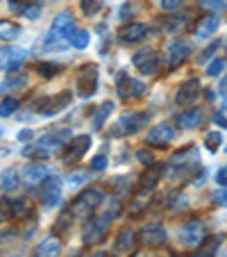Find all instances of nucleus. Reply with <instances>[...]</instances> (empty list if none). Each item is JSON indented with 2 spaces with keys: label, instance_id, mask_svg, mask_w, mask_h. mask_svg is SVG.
<instances>
[{
  "label": "nucleus",
  "instance_id": "1",
  "mask_svg": "<svg viewBox=\"0 0 227 257\" xmlns=\"http://www.w3.org/2000/svg\"><path fill=\"white\" fill-rule=\"evenodd\" d=\"M102 200H105V194H102L98 187H89V189H84L82 194H78L73 198L68 212H71V216L80 218V221H87V218H91L93 214L98 212Z\"/></svg>",
  "mask_w": 227,
  "mask_h": 257
},
{
  "label": "nucleus",
  "instance_id": "2",
  "mask_svg": "<svg viewBox=\"0 0 227 257\" xmlns=\"http://www.w3.org/2000/svg\"><path fill=\"white\" fill-rule=\"evenodd\" d=\"M68 137H71V132H68V130L48 132V135H44L34 146L25 148L23 155H28V157H50V155H57L59 151H64V146L68 144V141H66Z\"/></svg>",
  "mask_w": 227,
  "mask_h": 257
},
{
  "label": "nucleus",
  "instance_id": "3",
  "mask_svg": "<svg viewBox=\"0 0 227 257\" xmlns=\"http://www.w3.org/2000/svg\"><path fill=\"white\" fill-rule=\"evenodd\" d=\"M75 32V19H73L71 12H59L55 16L53 25H50V32L46 37V48H64L68 44V37Z\"/></svg>",
  "mask_w": 227,
  "mask_h": 257
},
{
  "label": "nucleus",
  "instance_id": "4",
  "mask_svg": "<svg viewBox=\"0 0 227 257\" xmlns=\"http://www.w3.org/2000/svg\"><path fill=\"white\" fill-rule=\"evenodd\" d=\"M198 171H200V155L193 146L179 151L177 155L170 160V175H175V178H182V180L195 178Z\"/></svg>",
  "mask_w": 227,
  "mask_h": 257
},
{
  "label": "nucleus",
  "instance_id": "5",
  "mask_svg": "<svg viewBox=\"0 0 227 257\" xmlns=\"http://www.w3.org/2000/svg\"><path fill=\"white\" fill-rule=\"evenodd\" d=\"M114 214L116 212H105L100 216H91L87 218V225H84V243H98L105 239L107 230H109V223L114 221Z\"/></svg>",
  "mask_w": 227,
  "mask_h": 257
},
{
  "label": "nucleus",
  "instance_id": "6",
  "mask_svg": "<svg viewBox=\"0 0 227 257\" xmlns=\"http://www.w3.org/2000/svg\"><path fill=\"white\" fill-rule=\"evenodd\" d=\"M204 237H207V228H204V223L198 221V218L184 223L177 232V241H179V246H184V248H198L200 243L204 241Z\"/></svg>",
  "mask_w": 227,
  "mask_h": 257
},
{
  "label": "nucleus",
  "instance_id": "7",
  "mask_svg": "<svg viewBox=\"0 0 227 257\" xmlns=\"http://www.w3.org/2000/svg\"><path fill=\"white\" fill-rule=\"evenodd\" d=\"M89 148H91V137H89V135H78V137H73V139L68 141L66 146H64L62 162H64L66 166L78 164V162L89 153Z\"/></svg>",
  "mask_w": 227,
  "mask_h": 257
},
{
  "label": "nucleus",
  "instance_id": "8",
  "mask_svg": "<svg viewBox=\"0 0 227 257\" xmlns=\"http://www.w3.org/2000/svg\"><path fill=\"white\" fill-rule=\"evenodd\" d=\"M75 91L78 96L89 98L98 91V66L96 64H84L75 78Z\"/></svg>",
  "mask_w": 227,
  "mask_h": 257
},
{
  "label": "nucleus",
  "instance_id": "9",
  "mask_svg": "<svg viewBox=\"0 0 227 257\" xmlns=\"http://www.w3.org/2000/svg\"><path fill=\"white\" fill-rule=\"evenodd\" d=\"M71 100H73V91H59V93H55V96L41 98L34 107H37V112L44 114V116H55V114L64 112V109L71 105Z\"/></svg>",
  "mask_w": 227,
  "mask_h": 257
},
{
  "label": "nucleus",
  "instance_id": "10",
  "mask_svg": "<svg viewBox=\"0 0 227 257\" xmlns=\"http://www.w3.org/2000/svg\"><path fill=\"white\" fill-rule=\"evenodd\" d=\"M39 189V200L44 207H55L62 200V180L57 175H48V178L41 182Z\"/></svg>",
  "mask_w": 227,
  "mask_h": 257
},
{
  "label": "nucleus",
  "instance_id": "11",
  "mask_svg": "<svg viewBox=\"0 0 227 257\" xmlns=\"http://www.w3.org/2000/svg\"><path fill=\"white\" fill-rule=\"evenodd\" d=\"M116 91H118V96L123 98V100H139V98H143L145 96V84L143 82H139V80H134V78H130V75H118V82H116Z\"/></svg>",
  "mask_w": 227,
  "mask_h": 257
},
{
  "label": "nucleus",
  "instance_id": "12",
  "mask_svg": "<svg viewBox=\"0 0 227 257\" xmlns=\"http://www.w3.org/2000/svg\"><path fill=\"white\" fill-rule=\"evenodd\" d=\"M150 121V112H130L116 123L118 130L114 135H136L139 130H143Z\"/></svg>",
  "mask_w": 227,
  "mask_h": 257
},
{
  "label": "nucleus",
  "instance_id": "13",
  "mask_svg": "<svg viewBox=\"0 0 227 257\" xmlns=\"http://www.w3.org/2000/svg\"><path fill=\"white\" fill-rule=\"evenodd\" d=\"M132 64H134L136 71L143 73V75H155V73L159 71V55L152 48L139 50V53L132 57Z\"/></svg>",
  "mask_w": 227,
  "mask_h": 257
},
{
  "label": "nucleus",
  "instance_id": "14",
  "mask_svg": "<svg viewBox=\"0 0 227 257\" xmlns=\"http://www.w3.org/2000/svg\"><path fill=\"white\" fill-rule=\"evenodd\" d=\"M200 93H202V84H200V80L191 78L177 89V93H175V102H177L179 107H188V105H193V102L198 100Z\"/></svg>",
  "mask_w": 227,
  "mask_h": 257
},
{
  "label": "nucleus",
  "instance_id": "15",
  "mask_svg": "<svg viewBox=\"0 0 227 257\" xmlns=\"http://www.w3.org/2000/svg\"><path fill=\"white\" fill-rule=\"evenodd\" d=\"M173 139H175V127L170 125V123L155 125L148 135H145V144L152 146V148H164V146H168Z\"/></svg>",
  "mask_w": 227,
  "mask_h": 257
},
{
  "label": "nucleus",
  "instance_id": "16",
  "mask_svg": "<svg viewBox=\"0 0 227 257\" xmlns=\"http://www.w3.org/2000/svg\"><path fill=\"white\" fill-rule=\"evenodd\" d=\"M166 239H168V232L161 223H150V225H143L141 230V241L150 248H157V246H164Z\"/></svg>",
  "mask_w": 227,
  "mask_h": 257
},
{
  "label": "nucleus",
  "instance_id": "17",
  "mask_svg": "<svg viewBox=\"0 0 227 257\" xmlns=\"http://www.w3.org/2000/svg\"><path fill=\"white\" fill-rule=\"evenodd\" d=\"M136 248V234L132 228H123L118 232L116 241H114V255L118 257H125V255H132Z\"/></svg>",
  "mask_w": 227,
  "mask_h": 257
},
{
  "label": "nucleus",
  "instance_id": "18",
  "mask_svg": "<svg viewBox=\"0 0 227 257\" xmlns=\"http://www.w3.org/2000/svg\"><path fill=\"white\" fill-rule=\"evenodd\" d=\"M118 37H121V41L127 46L139 44V41H143L145 37H148V25L145 23H127L125 28L118 32Z\"/></svg>",
  "mask_w": 227,
  "mask_h": 257
},
{
  "label": "nucleus",
  "instance_id": "19",
  "mask_svg": "<svg viewBox=\"0 0 227 257\" xmlns=\"http://www.w3.org/2000/svg\"><path fill=\"white\" fill-rule=\"evenodd\" d=\"M188 46L184 41H173V44L166 48V62H168V68H177L184 59L188 57Z\"/></svg>",
  "mask_w": 227,
  "mask_h": 257
},
{
  "label": "nucleus",
  "instance_id": "20",
  "mask_svg": "<svg viewBox=\"0 0 227 257\" xmlns=\"http://www.w3.org/2000/svg\"><path fill=\"white\" fill-rule=\"evenodd\" d=\"M10 207H12V218H19V221H28L34 214V203L30 198H25V196L10 200Z\"/></svg>",
  "mask_w": 227,
  "mask_h": 257
},
{
  "label": "nucleus",
  "instance_id": "21",
  "mask_svg": "<svg viewBox=\"0 0 227 257\" xmlns=\"http://www.w3.org/2000/svg\"><path fill=\"white\" fill-rule=\"evenodd\" d=\"M218 28H220V19H218V14H209L198 23V28H195V37H198V39H209V37H213V34L218 32Z\"/></svg>",
  "mask_w": 227,
  "mask_h": 257
},
{
  "label": "nucleus",
  "instance_id": "22",
  "mask_svg": "<svg viewBox=\"0 0 227 257\" xmlns=\"http://www.w3.org/2000/svg\"><path fill=\"white\" fill-rule=\"evenodd\" d=\"M62 252V239L59 237H48L37 246V250L32 252V257H57Z\"/></svg>",
  "mask_w": 227,
  "mask_h": 257
},
{
  "label": "nucleus",
  "instance_id": "23",
  "mask_svg": "<svg viewBox=\"0 0 227 257\" xmlns=\"http://www.w3.org/2000/svg\"><path fill=\"white\" fill-rule=\"evenodd\" d=\"M48 178V169H46V164H28L23 169V182H28V185H41L44 180Z\"/></svg>",
  "mask_w": 227,
  "mask_h": 257
},
{
  "label": "nucleus",
  "instance_id": "24",
  "mask_svg": "<svg viewBox=\"0 0 227 257\" xmlns=\"http://www.w3.org/2000/svg\"><path fill=\"white\" fill-rule=\"evenodd\" d=\"M161 175H164V164H150L145 166V173L141 175V187L143 189H155L157 182L161 180Z\"/></svg>",
  "mask_w": 227,
  "mask_h": 257
},
{
  "label": "nucleus",
  "instance_id": "25",
  "mask_svg": "<svg viewBox=\"0 0 227 257\" xmlns=\"http://www.w3.org/2000/svg\"><path fill=\"white\" fill-rule=\"evenodd\" d=\"M30 82L28 75H16V73H10L5 80H3V84H0V91L3 93H12V91H21V89H25Z\"/></svg>",
  "mask_w": 227,
  "mask_h": 257
},
{
  "label": "nucleus",
  "instance_id": "26",
  "mask_svg": "<svg viewBox=\"0 0 227 257\" xmlns=\"http://www.w3.org/2000/svg\"><path fill=\"white\" fill-rule=\"evenodd\" d=\"M200 121H202V109H186L177 116V123L182 130H193V127L200 125Z\"/></svg>",
  "mask_w": 227,
  "mask_h": 257
},
{
  "label": "nucleus",
  "instance_id": "27",
  "mask_svg": "<svg viewBox=\"0 0 227 257\" xmlns=\"http://www.w3.org/2000/svg\"><path fill=\"white\" fill-rule=\"evenodd\" d=\"M21 185V178H19V171L16 169H5L0 173V189L5 191H16Z\"/></svg>",
  "mask_w": 227,
  "mask_h": 257
},
{
  "label": "nucleus",
  "instance_id": "28",
  "mask_svg": "<svg viewBox=\"0 0 227 257\" xmlns=\"http://www.w3.org/2000/svg\"><path fill=\"white\" fill-rule=\"evenodd\" d=\"M28 53L23 48H7V55H5V71H16L21 64L25 62Z\"/></svg>",
  "mask_w": 227,
  "mask_h": 257
},
{
  "label": "nucleus",
  "instance_id": "29",
  "mask_svg": "<svg viewBox=\"0 0 227 257\" xmlns=\"http://www.w3.org/2000/svg\"><path fill=\"white\" fill-rule=\"evenodd\" d=\"M150 196H152V189H143V187H141L139 194L130 200V214H141L143 212V209L148 207V203H150Z\"/></svg>",
  "mask_w": 227,
  "mask_h": 257
},
{
  "label": "nucleus",
  "instance_id": "30",
  "mask_svg": "<svg viewBox=\"0 0 227 257\" xmlns=\"http://www.w3.org/2000/svg\"><path fill=\"white\" fill-rule=\"evenodd\" d=\"M111 112H114V102L105 100L100 107H98V112L93 114V127H96V130H102L105 123H107V118L111 116Z\"/></svg>",
  "mask_w": 227,
  "mask_h": 257
},
{
  "label": "nucleus",
  "instance_id": "31",
  "mask_svg": "<svg viewBox=\"0 0 227 257\" xmlns=\"http://www.w3.org/2000/svg\"><path fill=\"white\" fill-rule=\"evenodd\" d=\"M21 34V28L12 21H0V41H12Z\"/></svg>",
  "mask_w": 227,
  "mask_h": 257
},
{
  "label": "nucleus",
  "instance_id": "32",
  "mask_svg": "<svg viewBox=\"0 0 227 257\" xmlns=\"http://www.w3.org/2000/svg\"><path fill=\"white\" fill-rule=\"evenodd\" d=\"M89 41H91V37H89L87 30H75V32H73L71 37H68V44H71L73 48H80V50L87 48Z\"/></svg>",
  "mask_w": 227,
  "mask_h": 257
},
{
  "label": "nucleus",
  "instance_id": "33",
  "mask_svg": "<svg viewBox=\"0 0 227 257\" xmlns=\"http://www.w3.org/2000/svg\"><path fill=\"white\" fill-rule=\"evenodd\" d=\"M186 23H188L186 16H170V19H166L164 30H166V32H170V34H177L179 30L186 28Z\"/></svg>",
  "mask_w": 227,
  "mask_h": 257
},
{
  "label": "nucleus",
  "instance_id": "34",
  "mask_svg": "<svg viewBox=\"0 0 227 257\" xmlns=\"http://www.w3.org/2000/svg\"><path fill=\"white\" fill-rule=\"evenodd\" d=\"M16 109H19V100H16V98L7 96L0 100V118H10Z\"/></svg>",
  "mask_w": 227,
  "mask_h": 257
},
{
  "label": "nucleus",
  "instance_id": "35",
  "mask_svg": "<svg viewBox=\"0 0 227 257\" xmlns=\"http://www.w3.org/2000/svg\"><path fill=\"white\" fill-rule=\"evenodd\" d=\"M59 71H62V66L55 62H39L37 64V73H41L44 78H55V75H59Z\"/></svg>",
  "mask_w": 227,
  "mask_h": 257
},
{
  "label": "nucleus",
  "instance_id": "36",
  "mask_svg": "<svg viewBox=\"0 0 227 257\" xmlns=\"http://www.w3.org/2000/svg\"><path fill=\"white\" fill-rule=\"evenodd\" d=\"M80 7H82V14L91 19L102 10V0H80Z\"/></svg>",
  "mask_w": 227,
  "mask_h": 257
},
{
  "label": "nucleus",
  "instance_id": "37",
  "mask_svg": "<svg viewBox=\"0 0 227 257\" xmlns=\"http://www.w3.org/2000/svg\"><path fill=\"white\" fill-rule=\"evenodd\" d=\"M220 144H222V135H220L218 130L209 132V135L204 137V146H207V151H209V153H216L218 148H220Z\"/></svg>",
  "mask_w": 227,
  "mask_h": 257
},
{
  "label": "nucleus",
  "instance_id": "38",
  "mask_svg": "<svg viewBox=\"0 0 227 257\" xmlns=\"http://www.w3.org/2000/svg\"><path fill=\"white\" fill-rule=\"evenodd\" d=\"M218 50H220V44H218V41H213V44H209L207 48H204L202 53H200L198 64H207L209 59H213V57H216V53H218Z\"/></svg>",
  "mask_w": 227,
  "mask_h": 257
},
{
  "label": "nucleus",
  "instance_id": "39",
  "mask_svg": "<svg viewBox=\"0 0 227 257\" xmlns=\"http://www.w3.org/2000/svg\"><path fill=\"white\" fill-rule=\"evenodd\" d=\"M222 68H225V59H222V57H213L211 64H207V75H209V78H216L218 73H222Z\"/></svg>",
  "mask_w": 227,
  "mask_h": 257
},
{
  "label": "nucleus",
  "instance_id": "40",
  "mask_svg": "<svg viewBox=\"0 0 227 257\" xmlns=\"http://www.w3.org/2000/svg\"><path fill=\"white\" fill-rule=\"evenodd\" d=\"M200 5H202L204 10L222 12V10H227V0H200Z\"/></svg>",
  "mask_w": 227,
  "mask_h": 257
},
{
  "label": "nucleus",
  "instance_id": "41",
  "mask_svg": "<svg viewBox=\"0 0 227 257\" xmlns=\"http://www.w3.org/2000/svg\"><path fill=\"white\" fill-rule=\"evenodd\" d=\"M182 3H184V0H157V5H159L164 12H175V10H179V7H182Z\"/></svg>",
  "mask_w": 227,
  "mask_h": 257
},
{
  "label": "nucleus",
  "instance_id": "42",
  "mask_svg": "<svg viewBox=\"0 0 227 257\" xmlns=\"http://www.w3.org/2000/svg\"><path fill=\"white\" fill-rule=\"evenodd\" d=\"M68 180H71V185H75V187H78V185H84V182L89 180V173H87V171H73Z\"/></svg>",
  "mask_w": 227,
  "mask_h": 257
},
{
  "label": "nucleus",
  "instance_id": "43",
  "mask_svg": "<svg viewBox=\"0 0 227 257\" xmlns=\"http://www.w3.org/2000/svg\"><path fill=\"white\" fill-rule=\"evenodd\" d=\"M136 160H139L143 166L155 164V157H152V153H150V151H145V148H141V151L136 153Z\"/></svg>",
  "mask_w": 227,
  "mask_h": 257
},
{
  "label": "nucleus",
  "instance_id": "44",
  "mask_svg": "<svg viewBox=\"0 0 227 257\" xmlns=\"http://www.w3.org/2000/svg\"><path fill=\"white\" fill-rule=\"evenodd\" d=\"M34 3H37V0H12V10H14V12H21V14H23V12L28 10L30 5H34Z\"/></svg>",
  "mask_w": 227,
  "mask_h": 257
},
{
  "label": "nucleus",
  "instance_id": "45",
  "mask_svg": "<svg viewBox=\"0 0 227 257\" xmlns=\"http://www.w3.org/2000/svg\"><path fill=\"white\" fill-rule=\"evenodd\" d=\"M39 14H41V7L37 5V3H34V5H30L28 10L23 12V16H25V19H30V21H37V16H39Z\"/></svg>",
  "mask_w": 227,
  "mask_h": 257
},
{
  "label": "nucleus",
  "instance_id": "46",
  "mask_svg": "<svg viewBox=\"0 0 227 257\" xmlns=\"http://www.w3.org/2000/svg\"><path fill=\"white\" fill-rule=\"evenodd\" d=\"M105 166H107V157H105V155H96V157L91 160V169H93V171H102Z\"/></svg>",
  "mask_w": 227,
  "mask_h": 257
},
{
  "label": "nucleus",
  "instance_id": "47",
  "mask_svg": "<svg viewBox=\"0 0 227 257\" xmlns=\"http://www.w3.org/2000/svg\"><path fill=\"white\" fill-rule=\"evenodd\" d=\"M12 216V207H10V200H3V205H0V223L3 221H7V218Z\"/></svg>",
  "mask_w": 227,
  "mask_h": 257
},
{
  "label": "nucleus",
  "instance_id": "48",
  "mask_svg": "<svg viewBox=\"0 0 227 257\" xmlns=\"http://www.w3.org/2000/svg\"><path fill=\"white\" fill-rule=\"evenodd\" d=\"M216 182L222 187V189H227V166H225V169H220V171L216 173Z\"/></svg>",
  "mask_w": 227,
  "mask_h": 257
},
{
  "label": "nucleus",
  "instance_id": "49",
  "mask_svg": "<svg viewBox=\"0 0 227 257\" xmlns=\"http://www.w3.org/2000/svg\"><path fill=\"white\" fill-rule=\"evenodd\" d=\"M218 96H220L222 100L227 102V78H222L220 84H218Z\"/></svg>",
  "mask_w": 227,
  "mask_h": 257
},
{
  "label": "nucleus",
  "instance_id": "50",
  "mask_svg": "<svg viewBox=\"0 0 227 257\" xmlns=\"http://www.w3.org/2000/svg\"><path fill=\"white\" fill-rule=\"evenodd\" d=\"M216 203H220V205H225V207H227V189L216 191Z\"/></svg>",
  "mask_w": 227,
  "mask_h": 257
},
{
  "label": "nucleus",
  "instance_id": "51",
  "mask_svg": "<svg viewBox=\"0 0 227 257\" xmlns=\"http://www.w3.org/2000/svg\"><path fill=\"white\" fill-rule=\"evenodd\" d=\"M34 137V132L32 130H23V132H19V139L21 141H28V139H32Z\"/></svg>",
  "mask_w": 227,
  "mask_h": 257
},
{
  "label": "nucleus",
  "instance_id": "52",
  "mask_svg": "<svg viewBox=\"0 0 227 257\" xmlns=\"http://www.w3.org/2000/svg\"><path fill=\"white\" fill-rule=\"evenodd\" d=\"M213 121H216V123H220V125H222V127H227V118H225V116H222V114H220V112H218V114H216V116H213Z\"/></svg>",
  "mask_w": 227,
  "mask_h": 257
},
{
  "label": "nucleus",
  "instance_id": "53",
  "mask_svg": "<svg viewBox=\"0 0 227 257\" xmlns=\"http://www.w3.org/2000/svg\"><path fill=\"white\" fill-rule=\"evenodd\" d=\"M5 55H7V48H0V68H5Z\"/></svg>",
  "mask_w": 227,
  "mask_h": 257
},
{
  "label": "nucleus",
  "instance_id": "54",
  "mask_svg": "<svg viewBox=\"0 0 227 257\" xmlns=\"http://www.w3.org/2000/svg\"><path fill=\"white\" fill-rule=\"evenodd\" d=\"M191 257H211V255H191Z\"/></svg>",
  "mask_w": 227,
  "mask_h": 257
},
{
  "label": "nucleus",
  "instance_id": "55",
  "mask_svg": "<svg viewBox=\"0 0 227 257\" xmlns=\"http://www.w3.org/2000/svg\"><path fill=\"white\" fill-rule=\"evenodd\" d=\"M93 257H105V252H98V255H93Z\"/></svg>",
  "mask_w": 227,
  "mask_h": 257
},
{
  "label": "nucleus",
  "instance_id": "56",
  "mask_svg": "<svg viewBox=\"0 0 227 257\" xmlns=\"http://www.w3.org/2000/svg\"><path fill=\"white\" fill-rule=\"evenodd\" d=\"M130 257H145V255H141V252H139V255H130Z\"/></svg>",
  "mask_w": 227,
  "mask_h": 257
},
{
  "label": "nucleus",
  "instance_id": "57",
  "mask_svg": "<svg viewBox=\"0 0 227 257\" xmlns=\"http://www.w3.org/2000/svg\"><path fill=\"white\" fill-rule=\"evenodd\" d=\"M0 139H3V132H0Z\"/></svg>",
  "mask_w": 227,
  "mask_h": 257
}]
</instances>
